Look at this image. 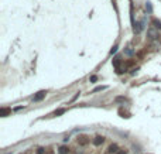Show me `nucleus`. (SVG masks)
<instances>
[{
  "mask_svg": "<svg viewBox=\"0 0 161 154\" xmlns=\"http://www.w3.org/2000/svg\"><path fill=\"white\" fill-rule=\"evenodd\" d=\"M37 154H45V149H38V151H37Z\"/></svg>",
  "mask_w": 161,
  "mask_h": 154,
  "instance_id": "9",
  "label": "nucleus"
},
{
  "mask_svg": "<svg viewBox=\"0 0 161 154\" xmlns=\"http://www.w3.org/2000/svg\"><path fill=\"white\" fill-rule=\"evenodd\" d=\"M96 79H97V76H95V75H93V76H91V82H95Z\"/></svg>",
  "mask_w": 161,
  "mask_h": 154,
  "instance_id": "12",
  "label": "nucleus"
},
{
  "mask_svg": "<svg viewBox=\"0 0 161 154\" xmlns=\"http://www.w3.org/2000/svg\"><path fill=\"white\" fill-rule=\"evenodd\" d=\"M117 154H127V151H124V150H123V151H119Z\"/></svg>",
  "mask_w": 161,
  "mask_h": 154,
  "instance_id": "13",
  "label": "nucleus"
},
{
  "mask_svg": "<svg viewBox=\"0 0 161 154\" xmlns=\"http://www.w3.org/2000/svg\"><path fill=\"white\" fill-rule=\"evenodd\" d=\"M116 101H117V102H124V101H126V98H117Z\"/></svg>",
  "mask_w": 161,
  "mask_h": 154,
  "instance_id": "11",
  "label": "nucleus"
},
{
  "mask_svg": "<svg viewBox=\"0 0 161 154\" xmlns=\"http://www.w3.org/2000/svg\"><path fill=\"white\" fill-rule=\"evenodd\" d=\"M58 153L60 154H68L69 153V149H68V147H65V146H61V147H60V150H58Z\"/></svg>",
  "mask_w": 161,
  "mask_h": 154,
  "instance_id": "5",
  "label": "nucleus"
},
{
  "mask_svg": "<svg viewBox=\"0 0 161 154\" xmlns=\"http://www.w3.org/2000/svg\"><path fill=\"white\" fill-rule=\"evenodd\" d=\"M65 113V109H58V110H55L54 113H52V116H60V115H62Z\"/></svg>",
  "mask_w": 161,
  "mask_h": 154,
  "instance_id": "7",
  "label": "nucleus"
},
{
  "mask_svg": "<svg viewBox=\"0 0 161 154\" xmlns=\"http://www.w3.org/2000/svg\"><path fill=\"white\" fill-rule=\"evenodd\" d=\"M102 89H105V86H97L93 89V92H99V91H102Z\"/></svg>",
  "mask_w": 161,
  "mask_h": 154,
  "instance_id": "10",
  "label": "nucleus"
},
{
  "mask_svg": "<svg viewBox=\"0 0 161 154\" xmlns=\"http://www.w3.org/2000/svg\"><path fill=\"white\" fill-rule=\"evenodd\" d=\"M78 143H79L80 146H85V144H88V137H85V136H82L78 138Z\"/></svg>",
  "mask_w": 161,
  "mask_h": 154,
  "instance_id": "4",
  "label": "nucleus"
},
{
  "mask_svg": "<svg viewBox=\"0 0 161 154\" xmlns=\"http://www.w3.org/2000/svg\"><path fill=\"white\" fill-rule=\"evenodd\" d=\"M9 113H10V109H6V107H3V109L0 110V115H1L3 118H4V116H7Z\"/></svg>",
  "mask_w": 161,
  "mask_h": 154,
  "instance_id": "6",
  "label": "nucleus"
},
{
  "mask_svg": "<svg viewBox=\"0 0 161 154\" xmlns=\"http://www.w3.org/2000/svg\"><path fill=\"white\" fill-rule=\"evenodd\" d=\"M153 24H154V27L161 28V23H160V21H157V20H153Z\"/></svg>",
  "mask_w": 161,
  "mask_h": 154,
  "instance_id": "8",
  "label": "nucleus"
},
{
  "mask_svg": "<svg viewBox=\"0 0 161 154\" xmlns=\"http://www.w3.org/2000/svg\"><path fill=\"white\" fill-rule=\"evenodd\" d=\"M108 153L109 154H117L119 153V147H117V144H112V146H109Z\"/></svg>",
  "mask_w": 161,
  "mask_h": 154,
  "instance_id": "2",
  "label": "nucleus"
},
{
  "mask_svg": "<svg viewBox=\"0 0 161 154\" xmlns=\"http://www.w3.org/2000/svg\"><path fill=\"white\" fill-rule=\"evenodd\" d=\"M103 141H105V137L103 136H96L93 138V144L95 146H100V144H103Z\"/></svg>",
  "mask_w": 161,
  "mask_h": 154,
  "instance_id": "3",
  "label": "nucleus"
},
{
  "mask_svg": "<svg viewBox=\"0 0 161 154\" xmlns=\"http://www.w3.org/2000/svg\"><path fill=\"white\" fill-rule=\"evenodd\" d=\"M45 95H47L45 91H40V92H37V95H34L32 101H34V102H40V101H43V99L45 98Z\"/></svg>",
  "mask_w": 161,
  "mask_h": 154,
  "instance_id": "1",
  "label": "nucleus"
}]
</instances>
